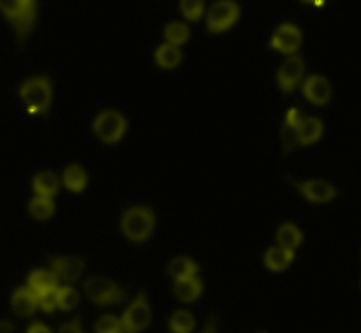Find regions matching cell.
<instances>
[{
  "mask_svg": "<svg viewBox=\"0 0 361 333\" xmlns=\"http://www.w3.org/2000/svg\"><path fill=\"white\" fill-rule=\"evenodd\" d=\"M291 183L312 203H328L337 196V189L324 180H307V182L291 180Z\"/></svg>",
  "mask_w": 361,
  "mask_h": 333,
  "instance_id": "cell-10",
  "label": "cell"
},
{
  "mask_svg": "<svg viewBox=\"0 0 361 333\" xmlns=\"http://www.w3.org/2000/svg\"><path fill=\"white\" fill-rule=\"evenodd\" d=\"M37 307L46 314H51L56 309V288L37 293Z\"/></svg>",
  "mask_w": 361,
  "mask_h": 333,
  "instance_id": "cell-30",
  "label": "cell"
},
{
  "mask_svg": "<svg viewBox=\"0 0 361 333\" xmlns=\"http://www.w3.org/2000/svg\"><path fill=\"white\" fill-rule=\"evenodd\" d=\"M303 94L312 104L324 106L331 99V85L324 76L314 74V76L307 78L305 83H303Z\"/></svg>",
  "mask_w": 361,
  "mask_h": 333,
  "instance_id": "cell-12",
  "label": "cell"
},
{
  "mask_svg": "<svg viewBox=\"0 0 361 333\" xmlns=\"http://www.w3.org/2000/svg\"><path fill=\"white\" fill-rule=\"evenodd\" d=\"M20 97L23 99L28 113H32V115H48L53 97L51 80L48 76L30 78V80L21 85Z\"/></svg>",
  "mask_w": 361,
  "mask_h": 333,
  "instance_id": "cell-2",
  "label": "cell"
},
{
  "mask_svg": "<svg viewBox=\"0 0 361 333\" xmlns=\"http://www.w3.org/2000/svg\"><path fill=\"white\" fill-rule=\"evenodd\" d=\"M302 2H305V4H312V6H323L324 4V0H302Z\"/></svg>",
  "mask_w": 361,
  "mask_h": 333,
  "instance_id": "cell-36",
  "label": "cell"
},
{
  "mask_svg": "<svg viewBox=\"0 0 361 333\" xmlns=\"http://www.w3.org/2000/svg\"><path fill=\"white\" fill-rule=\"evenodd\" d=\"M28 286L32 291L37 295V293L48 291V289L59 288V279L55 277L51 270H34L28 275Z\"/></svg>",
  "mask_w": 361,
  "mask_h": 333,
  "instance_id": "cell-16",
  "label": "cell"
},
{
  "mask_svg": "<svg viewBox=\"0 0 361 333\" xmlns=\"http://www.w3.org/2000/svg\"><path fill=\"white\" fill-rule=\"evenodd\" d=\"M303 235L295 224H282L277 231L279 247L288 250H295L296 247L302 246Z\"/></svg>",
  "mask_w": 361,
  "mask_h": 333,
  "instance_id": "cell-21",
  "label": "cell"
},
{
  "mask_svg": "<svg viewBox=\"0 0 361 333\" xmlns=\"http://www.w3.org/2000/svg\"><path fill=\"white\" fill-rule=\"evenodd\" d=\"M28 212L34 219L37 221H46L53 215L55 212V203L51 201V198H44V196H35L34 200L28 203Z\"/></svg>",
  "mask_w": 361,
  "mask_h": 333,
  "instance_id": "cell-23",
  "label": "cell"
},
{
  "mask_svg": "<svg viewBox=\"0 0 361 333\" xmlns=\"http://www.w3.org/2000/svg\"><path fill=\"white\" fill-rule=\"evenodd\" d=\"M155 62L162 69H175L182 62V52H180L178 46L166 42V44L159 46L157 52H155Z\"/></svg>",
  "mask_w": 361,
  "mask_h": 333,
  "instance_id": "cell-19",
  "label": "cell"
},
{
  "mask_svg": "<svg viewBox=\"0 0 361 333\" xmlns=\"http://www.w3.org/2000/svg\"><path fill=\"white\" fill-rule=\"evenodd\" d=\"M189 35L190 30L185 23H180V21H173L166 27L164 30V37L169 44H175V46H182L189 41Z\"/></svg>",
  "mask_w": 361,
  "mask_h": 333,
  "instance_id": "cell-25",
  "label": "cell"
},
{
  "mask_svg": "<svg viewBox=\"0 0 361 333\" xmlns=\"http://www.w3.org/2000/svg\"><path fill=\"white\" fill-rule=\"evenodd\" d=\"M87 180V173H85V169L78 164L67 166L66 171H63V183H66L67 189L73 190V193H81V190H85Z\"/></svg>",
  "mask_w": 361,
  "mask_h": 333,
  "instance_id": "cell-22",
  "label": "cell"
},
{
  "mask_svg": "<svg viewBox=\"0 0 361 333\" xmlns=\"http://www.w3.org/2000/svg\"><path fill=\"white\" fill-rule=\"evenodd\" d=\"M152 321V309L148 303L147 295L141 291L136 296L129 309L123 313L122 320H120V327H122V333H140L150 325Z\"/></svg>",
  "mask_w": 361,
  "mask_h": 333,
  "instance_id": "cell-7",
  "label": "cell"
},
{
  "mask_svg": "<svg viewBox=\"0 0 361 333\" xmlns=\"http://www.w3.org/2000/svg\"><path fill=\"white\" fill-rule=\"evenodd\" d=\"M196 320L189 310H176L169 320V330L173 333H192Z\"/></svg>",
  "mask_w": 361,
  "mask_h": 333,
  "instance_id": "cell-24",
  "label": "cell"
},
{
  "mask_svg": "<svg viewBox=\"0 0 361 333\" xmlns=\"http://www.w3.org/2000/svg\"><path fill=\"white\" fill-rule=\"evenodd\" d=\"M155 228V215L147 207H134L123 214L122 231L130 242L143 243Z\"/></svg>",
  "mask_w": 361,
  "mask_h": 333,
  "instance_id": "cell-3",
  "label": "cell"
},
{
  "mask_svg": "<svg viewBox=\"0 0 361 333\" xmlns=\"http://www.w3.org/2000/svg\"><path fill=\"white\" fill-rule=\"evenodd\" d=\"M203 333H217V321H215V316H210V320H208Z\"/></svg>",
  "mask_w": 361,
  "mask_h": 333,
  "instance_id": "cell-34",
  "label": "cell"
},
{
  "mask_svg": "<svg viewBox=\"0 0 361 333\" xmlns=\"http://www.w3.org/2000/svg\"><path fill=\"white\" fill-rule=\"evenodd\" d=\"M59 333H83V330H81V320L80 317H74V320L67 321L66 325L59 328Z\"/></svg>",
  "mask_w": 361,
  "mask_h": 333,
  "instance_id": "cell-32",
  "label": "cell"
},
{
  "mask_svg": "<svg viewBox=\"0 0 361 333\" xmlns=\"http://www.w3.org/2000/svg\"><path fill=\"white\" fill-rule=\"evenodd\" d=\"M78 303H80V295L74 288L71 286H62V288H56V307L62 310H73L76 309Z\"/></svg>",
  "mask_w": 361,
  "mask_h": 333,
  "instance_id": "cell-26",
  "label": "cell"
},
{
  "mask_svg": "<svg viewBox=\"0 0 361 333\" xmlns=\"http://www.w3.org/2000/svg\"><path fill=\"white\" fill-rule=\"evenodd\" d=\"M305 119H307V116H305V113L302 111V109L291 108L288 111V115H286V123H288V126H293V127H300Z\"/></svg>",
  "mask_w": 361,
  "mask_h": 333,
  "instance_id": "cell-31",
  "label": "cell"
},
{
  "mask_svg": "<svg viewBox=\"0 0 361 333\" xmlns=\"http://www.w3.org/2000/svg\"><path fill=\"white\" fill-rule=\"evenodd\" d=\"M303 73H305V62L300 55L293 53L286 59L279 69V87L284 94H291L303 80Z\"/></svg>",
  "mask_w": 361,
  "mask_h": 333,
  "instance_id": "cell-8",
  "label": "cell"
},
{
  "mask_svg": "<svg viewBox=\"0 0 361 333\" xmlns=\"http://www.w3.org/2000/svg\"><path fill=\"white\" fill-rule=\"evenodd\" d=\"M85 295L97 305H118L127 298V291L106 277H92L83 286Z\"/></svg>",
  "mask_w": 361,
  "mask_h": 333,
  "instance_id": "cell-4",
  "label": "cell"
},
{
  "mask_svg": "<svg viewBox=\"0 0 361 333\" xmlns=\"http://www.w3.org/2000/svg\"><path fill=\"white\" fill-rule=\"evenodd\" d=\"M27 333H53V332L49 330L44 323H39L37 321V323H32L30 327H28Z\"/></svg>",
  "mask_w": 361,
  "mask_h": 333,
  "instance_id": "cell-33",
  "label": "cell"
},
{
  "mask_svg": "<svg viewBox=\"0 0 361 333\" xmlns=\"http://www.w3.org/2000/svg\"><path fill=\"white\" fill-rule=\"evenodd\" d=\"M180 11L189 21H200L204 13V0H180Z\"/></svg>",
  "mask_w": 361,
  "mask_h": 333,
  "instance_id": "cell-27",
  "label": "cell"
},
{
  "mask_svg": "<svg viewBox=\"0 0 361 333\" xmlns=\"http://www.w3.org/2000/svg\"><path fill=\"white\" fill-rule=\"evenodd\" d=\"M240 18V6L235 0H217L207 13V27L212 34L229 30Z\"/></svg>",
  "mask_w": 361,
  "mask_h": 333,
  "instance_id": "cell-5",
  "label": "cell"
},
{
  "mask_svg": "<svg viewBox=\"0 0 361 333\" xmlns=\"http://www.w3.org/2000/svg\"><path fill=\"white\" fill-rule=\"evenodd\" d=\"M295 260L293 250L282 249V247H271L264 254V265L271 272H284Z\"/></svg>",
  "mask_w": 361,
  "mask_h": 333,
  "instance_id": "cell-15",
  "label": "cell"
},
{
  "mask_svg": "<svg viewBox=\"0 0 361 333\" xmlns=\"http://www.w3.org/2000/svg\"><path fill=\"white\" fill-rule=\"evenodd\" d=\"M11 307L21 317H30L37 310V295L30 288H20L11 296Z\"/></svg>",
  "mask_w": 361,
  "mask_h": 333,
  "instance_id": "cell-13",
  "label": "cell"
},
{
  "mask_svg": "<svg viewBox=\"0 0 361 333\" xmlns=\"http://www.w3.org/2000/svg\"><path fill=\"white\" fill-rule=\"evenodd\" d=\"M127 131V120L118 111H102L94 120V133L102 143H118Z\"/></svg>",
  "mask_w": 361,
  "mask_h": 333,
  "instance_id": "cell-6",
  "label": "cell"
},
{
  "mask_svg": "<svg viewBox=\"0 0 361 333\" xmlns=\"http://www.w3.org/2000/svg\"><path fill=\"white\" fill-rule=\"evenodd\" d=\"M0 13L13 27L18 42L23 44L37 25V0H0Z\"/></svg>",
  "mask_w": 361,
  "mask_h": 333,
  "instance_id": "cell-1",
  "label": "cell"
},
{
  "mask_svg": "<svg viewBox=\"0 0 361 333\" xmlns=\"http://www.w3.org/2000/svg\"><path fill=\"white\" fill-rule=\"evenodd\" d=\"M281 140H282V147H284V154H289L296 145H300V133L298 127H293L284 123L281 129Z\"/></svg>",
  "mask_w": 361,
  "mask_h": 333,
  "instance_id": "cell-28",
  "label": "cell"
},
{
  "mask_svg": "<svg viewBox=\"0 0 361 333\" xmlns=\"http://www.w3.org/2000/svg\"><path fill=\"white\" fill-rule=\"evenodd\" d=\"M95 333H122L120 320L111 314L99 317L97 323H95Z\"/></svg>",
  "mask_w": 361,
  "mask_h": 333,
  "instance_id": "cell-29",
  "label": "cell"
},
{
  "mask_svg": "<svg viewBox=\"0 0 361 333\" xmlns=\"http://www.w3.org/2000/svg\"><path fill=\"white\" fill-rule=\"evenodd\" d=\"M300 133V145H312L323 136V122L316 116L303 120L302 126L298 127Z\"/></svg>",
  "mask_w": 361,
  "mask_h": 333,
  "instance_id": "cell-20",
  "label": "cell"
},
{
  "mask_svg": "<svg viewBox=\"0 0 361 333\" xmlns=\"http://www.w3.org/2000/svg\"><path fill=\"white\" fill-rule=\"evenodd\" d=\"M201 293H203V282L196 275L189 279H182V281H176L175 295L180 302H196L201 296Z\"/></svg>",
  "mask_w": 361,
  "mask_h": 333,
  "instance_id": "cell-14",
  "label": "cell"
},
{
  "mask_svg": "<svg viewBox=\"0 0 361 333\" xmlns=\"http://www.w3.org/2000/svg\"><path fill=\"white\" fill-rule=\"evenodd\" d=\"M14 325L11 321H0V333H13Z\"/></svg>",
  "mask_w": 361,
  "mask_h": 333,
  "instance_id": "cell-35",
  "label": "cell"
},
{
  "mask_svg": "<svg viewBox=\"0 0 361 333\" xmlns=\"http://www.w3.org/2000/svg\"><path fill=\"white\" fill-rule=\"evenodd\" d=\"M60 189V180L55 173L41 171L34 178V190L37 196L53 198Z\"/></svg>",
  "mask_w": 361,
  "mask_h": 333,
  "instance_id": "cell-18",
  "label": "cell"
},
{
  "mask_svg": "<svg viewBox=\"0 0 361 333\" xmlns=\"http://www.w3.org/2000/svg\"><path fill=\"white\" fill-rule=\"evenodd\" d=\"M49 265H51V272L55 274V277L62 282L78 281L85 270V261L74 256L49 258Z\"/></svg>",
  "mask_w": 361,
  "mask_h": 333,
  "instance_id": "cell-11",
  "label": "cell"
},
{
  "mask_svg": "<svg viewBox=\"0 0 361 333\" xmlns=\"http://www.w3.org/2000/svg\"><path fill=\"white\" fill-rule=\"evenodd\" d=\"M197 272H200V267H197L196 261H192L190 258H185V256L175 258V260L168 265V274L171 275L175 281L194 277Z\"/></svg>",
  "mask_w": 361,
  "mask_h": 333,
  "instance_id": "cell-17",
  "label": "cell"
},
{
  "mask_svg": "<svg viewBox=\"0 0 361 333\" xmlns=\"http://www.w3.org/2000/svg\"><path fill=\"white\" fill-rule=\"evenodd\" d=\"M302 30L296 25L284 23L275 30L270 46L277 52L286 53V55H293L302 46Z\"/></svg>",
  "mask_w": 361,
  "mask_h": 333,
  "instance_id": "cell-9",
  "label": "cell"
}]
</instances>
